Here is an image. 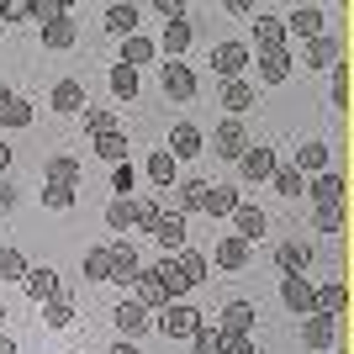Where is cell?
I'll use <instances>...</instances> for the list:
<instances>
[{"label": "cell", "instance_id": "obj_39", "mask_svg": "<svg viewBox=\"0 0 354 354\" xmlns=\"http://www.w3.org/2000/svg\"><path fill=\"white\" fill-rule=\"evenodd\" d=\"M80 270H85V281H95V286L111 281V249H106V243H101V249H85Z\"/></svg>", "mask_w": 354, "mask_h": 354}, {"label": "cell", "instance_id": "obj_3", "mask_svg": "<svg viewBox=\"0 0 354 354\" xmlns=\"http://www.w3.org/2000/svg\"><path fill=\"white\" fill-rule=\"evenodd\" d=\"M249 249H254V243H243L238 233H222L217 243H212V259H207V265H217L222 275H243V270H249Z\"/></svg>", "mask_w": 354, "mask_h": 354}, {"label": "cell", "instance_id": "obj_16", "mask_svg": "<svg viewBox=\"0 0 354 354\" xmlns=\"http://www.w3.org/2000/svg\"><path fill=\"white\" fill-rule=\"evenodd\" d=\"M227 222H233V233L243 238V243H254V238H265V233H270V217H265V207H254V201H238Z\"/></svg>", "mask_w": 354, "mask_h": 354}, {"label": "cell", "instance_id": "obj_8", "mask_svg": "<svg viewBox=\"0 0 354 354\" xmlns=\"http://www.w3.org/2000/svg\"><path fill=\"white\" fill-rule=\"evenodd\" d=\"M159 85H164V95H169V101H191L201 80H196V69H191V64L164 59V64H159Z\"/></svg>", "mask_w": 354, "mask_h": 354}, {"label": "cell", "instance_id": "obj_46", "mask_svg": "<svg viewBox=\"0 0 354 354\" xmlns=\"http://www.w3.org/2000/svg\"><path fill=\"white\" fill-rule=\"evenodd\" d=\"M270 185H275V191H281L286 201H291V196H301V191H307V180L296 175L291 164H281V169H275V175H270Z\"/></svg>", "mask_w": 354, "mask_h": 354}, {"label": "cell", "instance_id": "obj_60", "mask_svg": "<svg viewBox=\"0 0 354 354\" xmlns=\"http://www.w3.org/2000/svg\"><path fill=\"white\" fill-rule=\"evenodd\" d=\"M333 354H349V349H333Z\"/></svg>", "mask_w": 354, "mask_h": 354}, {"label": "cell", "instance_id": "obj_19", "mask_svg": "<svg viewBox=\"0 0 354 354\" xmlns=\"http://www.w3.org/2000/svg\"><path fill=\"white\" fill-rule=\"evenodd\" d=\"M148 238H153L164 254H180L185 249V217H180V212H159V222L148 227Z\"/></svg>", "mask_w": 354, "mask_h": 354}, {"label": "cell", "instance_id": "obj_37", "mask_svg": "<svg viewBox=\"0 0 354 354\" xmlns=\"http://www.w3.org/2000/svg\"><path fill=\"white\" fill-rule=\"evenodd\" d=\"M90 148H95V159H106V164H127V138H122V127L90 138Z\"/></svg>", "mask_w": 354, "mask_h": 354}, {"label": "cell", "instance_id": "obj_42", "mask_svg": "<svg viewBox=\"0 0 354 354\" xmlns=\"http://www.w3.org/2000/svg\"><path fill=\"white\" fill-rule=\"evenodd\" d=\"M64 16H69L64 0H27V21H37V27H53V21H64Z\"/></svg>", "mask_w": 354, "mask_h": 354}, {"label": "cell", "instance_id": "obj_38", "mask_svg": "<svg viewBox=\"0 0 354 354\" xmlns=\"http://www.w3.org/2000/svg\"><path fill=\"white\" fill-rule=\"evenodd\" d=\"M74 37H80V21H74V16H64V21H53V27H43V48H53V53L74 48Z\"/></svg>", "mask_w": 354, "mask_h": 354}, {"label": "cell", "instance_id": "obj_59", "mask_svg": "<svg viewBox=\"0 0 354 354\" xmlns=\"http://www.w3.org/2000/svg\"><path fill=\"white\" fill-rule=\"evenodd\" d=\"M0 333H6V307H0Z\"/></svg>", "mask_w": 354, "mask_h": 354}, {"label": "cell", "instance_id": "obj_36", "mask_svg": "<svg viewBox=\"0 0 354 354\" xmlns=\"http://www.w3.org/2000/svg\"><path fill=\"white\" fill-rule=\"evenodd\" d=\"M37 201H43V207H53V212H69L74 201H80V185H59V180H43Z\"/></svg>", "mask_w": 354, "mask_h": 354}, {"label": "cell", "instance_id": "obj_30", "mask_svg": "<svg viewBox=\"0 0 354 354\" xmlns=\"http://www.w3.org/2000/svg\"><path fill=\"white\" fill-rule=\"evenodd\" d=\"M249 106H254L249 80H227V85H222V111H227L233 122H243V111H249Z\"/></svg>", "mask_w": 354, "mask_h": 354}, {"label": "cell", "instance_id": "obj_15", "mask_svg": "<svg viewBox=\"0 0 354 354\" xmlns=\"http://www.w3.org/2000/svg\"><path fill=\"white\" fill-rule=\"evenodd\" d=\"M312 312H323V317H344V312H349V286H344V275H333L328 286H312Z\"/></svg>", "mask_w": 354, "mask_h": 354}, {"label": "cell", "instance_id": "obj_50", "mask_svg": "<svg viewBox=\"0 0 354 354\" xmlns=\"http://www.w3.org/2000/svg\"><path fill=\"white\" fill-rule=\"evenodd\" d=\"M133 185H138L133 159H127V164H111V191H117V196H133Z\"/></svg>", "mask_w": 354, "mask_h": 354}, {"label": "cell", "instance_id": "obj_32", "mask_svg": "<svg viewBox=\"0 0 354 354\" xmlns=\"http://www.w3.org/2000/svg\"><path fill=\"white\" fill-rule=\"evenodd\" d=\"M133 222H138V212H133V196H111V201H106V227H111V233H133Z\"/></svg>", "mask_w": 354, "mask_h": 354}, {"label": "cell", "instance_id": "obj_57", "mask_svg": "<svg viewBox=\"0 0 354 354\" xmlns=\"http://www.w3.org/2000/svg\"><path fill=\"white\" fill-rule=\"evenodd\" d=\"M0 354H16V339H11V333H0Z\"/></svg>", "mask_w": 354, "mask_h": 354}, {"label": "cell", "instance_id": "obj_13", "mask_svg": "<svg viewBox=\"0 0 354 354\" xmlns=\"http://www.w3.org/2000/svg\"><path fill=\"white\" fill-rule=\"evenodd\" d=\"M169 191H175V207H169V212H180V217H196V212L207 207V191H212V185H207L201 175H185V180H175Z\"/></svg>", "mask_w": 354, "mask_h": 354}, {"label": "cell", "instance_id": "obj_49", "mask_svg": "<svg viewBox=\"0 0 354 354\" xmlns=\"http://www.w3.org/2000/svg\"><path fill=\"white\" fill-rule=\"evenodd\" d=\"M333 111H349V64H333Z\"/></svg>", "mask_w": 354, "mask_h": 354}, {"label": "cell", "instance_id": "obj_4", "mask_svg": "<svg viewBox=\"0 0 354 354\" xmlns=\"http://www.w3.org/2000/svg\"><path fill=\"white\" fill-rule=\"evenodd\" d=\"M212 148H217V159L238 164L243 153H249V127H243V122H233V117H222L217 127H212Z\"/></svg>", "mask_w": 354, "mask_h": 354}, {"label": "cell", "instance_id": "obj_23", "mask_svg": "<svg viewBox=\"0 0 354 354\" xmlns=\"http://www.w3.org/2000/svg\"><path fill=\"white\" fill-rule=\"evenodd\" d=\"M333 339H339V317H323V312L301 317V344L307 349H333Z\"/></svg>", "mask_w": 354, "mask_h": 354}, {"label": "cell", "instance_id": "obj_41", "mask_svg": "<svg viewBox=\"0 0 354 354\" xmlns=\"http://www.w3.org/2000/svg\"><path fill=\"white\" fill-rule=\"evenodd\" d=\"M80 122H85V133H90V138L117 133V111H111V106H85V111H80Z\"/></svg>", "mask_w": 354, "mask_h": 354}, {"label": "cell", "instance_id": "obj_17", "mask_svg": "<svg viewBox=\"0 0 354 354\" xmlns=\"http://www.w3.org/2000/svg\"><path fill=\"white\" fill-rule=\"evenodd\" d=\"M291 169L301 180H312V175H323V169H333V153H328V143H317V138H312V143H301L291 153Z\"/></svg>", "mask_w": 354, "mask_h": 354}, {"label": "cell", "instance_id": "obj_48", "mask_svg": "<svg viewBox=\"0 0 354 354\" xmlns=\"http://www.w3.org/2000/svg\"><path fill=\"white\" fill-rule=\"evenodd\" d=\"M43 323H48V328H69V323H74V307H69V296L48 301V307H43Z\"/></svg>", "mask_w": 354, "mask_h": 354}, {"label": "cell", "instance_id": "obj_12", "mask_svg": "<svg viewBox=\"0 0 354 354\" xmlns=\"http://www.w3.org/2000/svg\"><path fill=\"white\" fill-rule=\"evenodd\" d=\"M143 275L153 286H159L164 301H185V281H180V265H175V254H164L159 265H143Z\"/></svg>", "mask_w": 354, "mask_h": 354}, {"label": "cell", "instance_id": "obj_45", "mask_svg": "<svg viewBox=\"0 0 354 354\" xmlns=\"http://www.w3.org/2000/svg\"><path fill=\"white\" fill-rule=\"evenodd\" d=\"M191 354H222V328L217 323H201L191 333Z\"/></svg>", "mask_w": 354, "mask_h": 354}, {"label": "cell", "instance_id": "obj_62", "mask_svg": "<svg viewBox=\"0 0 354 354\" xmlns=\"http://www.w3.org/2000/svg\"><path fill=\"white\" fill-rule=\"evenodd\" d=\"M74 354H80V349H74Z\"/></svg>", "mask_w": 354, "mask_h": 354}, {"label": "cell", "instance_id": "obj_24", "mask_svg": "<svg viewBox=\"0 0 354 354\" xmlns=\"http://www.w3.org/2000/svg\"><path fill=\"white\" fill-rule=\"evenodd\" d=\"M48 106H53V111H64V117H80V111H85V85H80V80H59V85L48 90Z\"/></svg>", "mask_w": 354, "mask_h": 354}, {"label": "cell", "instance_id": "obj_54", "mask_svg": "<svg viewBox=\"0 0 354 354\" xmlns=\"http://www.w3.org/2000/svg\"><path fill=\"white\" fill-rule=\"evenodd\" d=\"M0 21H27V0H0Z\"/></svg>", "mask_w": 354, "mask_h": 354}, {"label": "cell", "instance_id": "obj_34", "mask_svg": "<svg viewBox=\"0 0 354 354\" xmlns=\"http://www.w3.org/2000/svg\"><path fill=\"white\" fill-rule=\"evenodd\" d=\"M43 180H59V185H80V159H74V153H53V159L43 164Z\"/></svg>", "mask_w": 354, "mask_h": 354}, {"label": "cell", "instance_id": "obj_1", "mask_svg": "<svg viewBox=\"0 0 354 354\" xmlns=\"http://www.w3.org/2000/svg\"><path fill=\"white\" fill-rule=\"evenodd\" d=\"M201 323H207V317H201L191 301H169V307L159 312V333H164V339H175V344H191V333Z\"/></svg>", "mask_w": 354, "mask_h": 354}, {"label": "cell", "instance_id": "obj_33", "mask_svg": "<svg viewBox=\"0 0 354 354\" xmlns=\"http://www.w3.org/2000/svg\"><path fill=\"white\" fill-rule=\"evenodd\" d=\"M106 85H111V95H117V101H138V90H143V80H138V69H127V64H111V74H106Z\"/></svg>", "mask_w": 354, "mask_h": 354}, {"label": "cell", "instance_id": "obj_53", "mask_svg": "<svg viewBox=\"0 0 354 354\" xmlns=\"http://www.w3.org/2000/svg\"><path fill=\"white\" fill-rule=\"evenodd\" d=\"M222 354H254L249 333H222Z\"/></svg>", "mask_w": 354, "mask_h": 354}, {"label": "cell", "instance_id": "obj_22", "mask_svg": "<svg viewBox=\"0 0 354 354\" xmlns=\"http://www.w3.org/2000/svg\"><path fill=\"white\" fill-rule=\"evenodd\" d=\"M275 48H291L281 16H254V53H275Z\"/></svg>", "mask_w": 354, "mask_h": 354}, {"label": "cell", "instance_id": "obj_14", "mask_svg": "<svg viewBox=\"0 0 354 354\" xmlns=\"http://www.w3.org/2000/svg\"><path fill=\"white\" fill-rule=\"evenodd\" d=\"M296 64H307V69H333V64H344V48L333 32H323V37H312V43H301V59Z\"/></svg>", "mask_w": 354, "mask_h": 354}, {"label": "cell", "instance_id": "obj_61", "mask_svg": "<svg viewBox=\"0 0 354 354\" xmlns=\"http://www.w3.org/2000/svg\"><path fill=\"white\" fill-rule=\"evenodd\" d=\"M185 354H191V349H185Z\"/></svg>", "mask_w": 354, "mask_h": 354}, {"label": "cell", "instance_id": "obj_51", "mask_svg": "<svg viewBox=\"0 0 354 354\" xmlns=\"http://www.w3.org/2000/svg\"><path fill=\"white\" fill-rule=\"evenodd\" d=\"M153 11H159L164 27H175V21H185V16H191V11H185V0H153Z\"/></svg>", "mask_w": 354, "mask_h": 354}, {"label": "cell", "instance_id": "obj_58", "mask_svg": "<svg viewBox=\"0 0 354 354\" xmlns=\"http://www.w3.org/2000/svg\"><path fill=\"white\" fill-rule=\"evenodd\" d=\"M6 169H11V148L0 143V175H6Z\"/></svg>", "mask_w": 354, "mask_h": 354}, {"label": "cell", "instance_id": "obj_6", "mask_svg": "<svg viewBox=\"0 0 354 354\" xmlns=\"http://www.w3.org/2000/svg\"><path fill=\"white\" fill-rule=\"evenodd\" d=\"M21 291H27L32 307H48V301H59L64 286H59V270H48V265H32L27 275H21Z\"/></svg>", "mask_w": 354, "mask_h": 354}, {"label": "cell", "instance_id": "obj_28", "mask_svg": "<svg viewBox=\"0 0 354 354\" xmlns=\"http://www.w3.org/2000/svg\"><path fill=\"white\" fill-rule=\"evenodd\" d=\"M175 265H180V281H185V291H191V286H207V254L201 249H191V243H185V249L175 254Z\"/></svg>", "mask_w": 354, "mask_h": 354}, {"label": "cell", "instance_id": "obj_56", "mask_svg": "<svg viewBox=\"0 0 354 354\" xmlns=\"http://www.w3.org/2000/svg\"><path fill=\"white\" fill-rule=\"evenodd\" d=\"M11 95H16V90L6 85V80H0V111H6V106H11Z\"/></svg>", "mask_w": 354, "mask_h": 354}, {"label": "cell", "instance_id": "obj_52", "mask_svg": "<svg viewBox=\"0 0 354 354\" xmlns=\"http://www.w3.org/2000/svg\"><path fill=\"white\" fill-rule=\"evenodd\" d=\"M312 222H317V233H339V227H344V207H317Z\"/></svg>", "mask_w": 354, "mask_h": 354}, {"label": "cell", "instance_id": "obj_7", "mask_svg": "<svg viewBox=\"0 0 354 354\" xmlns=\"http://www.w3.org/2000/svg\"><path fill=\"white\" fill-rule=\"evenodd\" d=\"M275 169H281V153H275V148H259V143H249V153L238 159V175L249 180V185H270Z\"/></svg>", "mask_w": 354, "mask_h": 354}, {"label": "cell", "instance_id": "obj_29", "mask_svg": "<svg viewBox=\"0 0 354 354\" xmlns=\"http://www.w3.org/2000/svg\"><path fill=\"white\" fill-rule=\"evenodd\" d=\"M191 37H196V32H191V21H175V27H164V37H159V43H153V48H159V59H185V48H191Z\"/></svg>", "mask_w": 354, "mask_h": 354}, {"label": "cell", "instance_id": "obj_11", "mask_svg": "<svg viewBox=\"0 0 354 354\" xmlns=\"http://www.w3.org/2000/svg\"><path fill=\"white\" fill-rule=\"evenodd\" d=\"M111 323H117V339H133V344H138V339L148 333V328H153V312H143V307L133 301V296H127V301H117Z\"/></svg>", "mask_w": 354, "mask_h": 354}, {"label": "cell", "instance_id": "obj_18", "mask_svg": "<svg viewBox=\"0 0 354 354\" xmlns=\"http://www.w3.org/2000/svg\"><path fill=\"white\" fill-rule=\"evenodd\" d=\"M291 64H296L291 48H275V53H254V74H259L265 85H286V80H291Z\"/></svg>", "mask_w": 354, "mask_h": 354}, {"label": "cell", "instance_id": "obj_47", "mask_svg": "<svg viewBox=\"0 0 354 354\" xmlns=\"http://www.w3.org/2000/svg\"><path fill=\"white\" fill-rule=\"evenodd\" d=\"M133 212H138V222H133V227H138V233H148V227H153V222H159V196H133Z\"/></svg>", "mask_w": 354, "mask_h": 354}, {"label": "cell", "instance_id": "obj_40", "mask_svg": "<svg viewBox=\"0 0 354 354\" xmlns=\"http://www.w3.org/2000/svg\"><path fill=\"white\" fill-rule=\"evenodd\" d=\"M238 201H243V196H238L233 185H212V191H207V207H201V212H207V217H233Z\"/></svg>", "mask_w": 354, "mask_h": 354}, {"label": "cell", "instance_id": "obj_44", "mask_svg": "<svg viewBox=\"0 0 354 354\" xmlns=\"http://www.w3.org/2000/svg\"><path fill=\"white\" fill-rule=\"evenodd\" d=\"M27 254H21V249H11V243H0V281H16V286H21V275H27Z\"/></svg>", "mask_w": 354, "mask_h": 354}, {"label": "cell", "instance_id": "obj_21", "mask_svg": "<svg viewBox=\"0 0 354 354\" xmlns=\"http://www.w3.org/2000/svg\"><path fill=\"white\" fill-rule=\"evenodd\" d=\"M301 196H312L317 207H344V175H339V169H323V175L307 180V191H301Z\"/></svg>", "mask_w": 354, "mask_h": 354}, {"label": "cell", "instance_id": "obj_35", "mask_svg": "<svg viewBox=\"0 0 354 354\" xmlns=\"http://www.w3.org/2000/svg\"><path fill=\"white\" fill-rule=\"evenodd\" d=\"M148 180H153L159 191H169V185H175V180H180V164L169 159L164 148H153V153H148Z\"/></svg>", "mask_w": 354, "mask_h": 354}, {"label": "cell", "instance_id": "obj_55", "mask_svg": "<svg viewBox=\"0 0 354 354\" xmlns=\"http://www.w3.org/2000/svg\"><path fill=\"white\" fill-rule=\"evenodd\" d=\"M111 354H143V349H138L133 339H117V344H111Z\"/></svg>", "mask_w": 354, "mask_h": 354}, {"label": "cell", "instance_id": "obj_26", "mask_svg": "<svg viewBox=\"0 0 354 354\" xmlns=\"http://www.w3.org/2000/svg\"><path fill=\"white\" fill-rule=\"evenodd\" d=\"M106 32H117V37H133L138 27H143V6H133V0H122V6H106Z\"/></svg>", "mask_w": 354, "mask_h": 354}, {"label": "cell", "instance_id": "obj_31", "mask_svg": "<svg viewBox=\"0 0 354 354\" xmlns=\"http://www.w3.org/2000/svg\"><path fill=\"white\" fill-rule=\"evenodd\" d=\"M254 317H259V312H254L249 301H227V307L217 312V328H222V333H249Z\"/></svg>", "mask_w": 354, "mask_h": 354}, {"label": "cell", "instance_id": "obj_5", "mask_svg": "<svg viewBox=\"0 0 354 354\" xmlns=\"http://www.w3.org/2000/svg\"><path fill=\"white\" fill-rule=\"evenodd\" d=\"M175 164H191V159H201L207 153V133L196 127V122H175V133H169V148H164Z\"/></svg>", "mask_w": 354, "mask_h": 354}, {"label": "cell", "instance_id": "obj_27", "mask_svg": "<svg viewBox=\"0 0 354 354\" xmlns=\"http://www.w3.org/2000/svg\"><path fill=\"white\" fill-rule=\"evenodd\" d=\"M127 69H143V64H159V48H153V37H143V32H133V37H122V59Z\"/></svg>", "mask_w": 354, "mask_h": 354}, {"label": "cell", "instance_id": "obj_43", "mask_svg": "<svg viewBox=\"0 0 354 354\" xmlns=\"http://www.w3.org/2000/svg\"><path fill=\"white\" fill-rule=\"evenodd\" d=\"M32 106H37V101H27V95H11V106L0 111V122H6L11 133H21V127H32V117H37Z\"/></svg>", "mask_w": 354, "mask_h": 354}, {"label": "cell", "instance_id": "obj_20", "mask_svg": "<svg viewBox=\"0 0 354 354\" xmlns=\"http://www.w3.org/2000/svg\"><path fill=\"white\" fill-rule=\"evenodd\" d=\"M281 301L291 317H312V281L307 275H281Z\"/></svg>", "mask_w": 354, "mask_h": 354}, {"label": "cell", "instance_id": "obj_9", "mask_svg": "<svg viewBox=\"0 0 354 354\" xmlns=\"http://www.w3.org/2000/svg\"><path fill=\"white\" fill-rule=\"evenodd\" d=\"M281 21H286V37H301V43H312V37L328 32V11L323 6H296V11L281 16Z\"/></svg>", "mask_w": 354, "mask_h": 354}, {"label": "cell", "instance_id": "obj_2", "mask_svg": "<svg viewBox=\"0 0 354 354\" xmlns=\"http://www.w3.org/2000/svg\"><path fill=\"white\" fill-rule=\"evenodd\" d=\"M207 64H212V74H222V80H243V69L254 64V53H249V43H233V37H227V43H217L207 53Z\"/></svg>", "mask_w": 354, "mask_h": 354}, {"label": "cell", "instance_id": "obj_10", "mask_svg": "<svg viewBox=\"0 0 354 354\" xmlns=\"http://www.w3.org/2000/svg\"><path fill=\"white\" fill-rule=\"evenodd\" d=\"M111 249V281L117 286H133L143 275V254L133 249V238H117V243H106Z\"/></svg>", "mask_w": 354, "mask_h": 354}, {"label": "cell", "instance_id": "obj_25", "mask_svg": "<svg viewBox=\"0 0 354 354\" xmlns=\"http://www.w3.org/2000/svg\"><path fill=\"white\" fill-rule=\"evenodd\" d=\"M275 265H281V275H301V270L312 265V243H301V238H281V243H275Z\"/></svg>", "mask_w": 354, "mask_h": 354}]
</instances>
